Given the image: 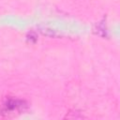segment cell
I'll return each instance as SVG.
<instances>
[{"label":"cell","mask_w":120,"mask_h":120,"mask_svg":"<svg viewBox=\"0 0 120 120\" xmlns=\"http://www.w3.org/2000/svg\"><path fill=\"white\" fill-rule=\"evenodd\" d=\"M28 109L26 100L18 98H7L0 102V117L10 118L18 116Z\"/></svg>","instance_id":"1"}]
</instances>
